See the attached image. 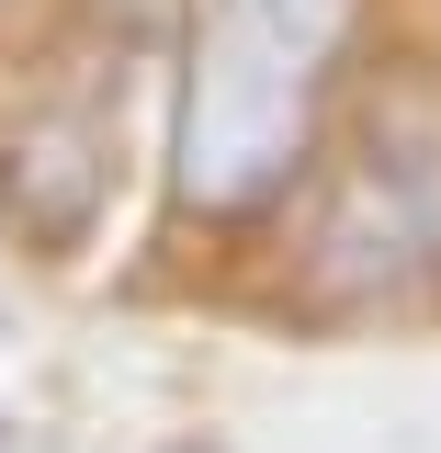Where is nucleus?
<instances>
[{"mask_svg": "<svg viewBox=\"0 0 441 453\" xmlns=\"http://www.w3.org/2000/svg\"><path fill=\"white\" fill-rule=\"evenodd\" d=\"M170 453H204V442H170Z\"/></svg>", "mask_w": 441, "mask_h": 453, "instance_id": "3", "label": "nucleus"}, {"mask_svg": "<svg viewBox=\"0 0 441 453\" xmlns=\"http://www.w3.org/2000/svg\"><path fill=\"white\" fill-rule=\"evenodd\" d=\"M103 204V136L91 125H34V136H11V216L34 226L46 250H68L80 226Z\"/></svg>", "mask_w": 441, "mask_h": 453, "instance_id": "2", "label": "nucleus"}, {"mask_svg": "<svg viewBox=\"0 0 441 453\" xmlns=\"http://www.w3.org/2000/svg\"><path fill=\"white\" fill-rule=\"evenodd\" d=\"M339 46V0H216L181 68V204L261 216L294 193L317 136V68Z\"/></svg>", "mask_w": 441, "mask_h": 453, "instance_id": "1", "label": "nucleus"}]
</instances>
